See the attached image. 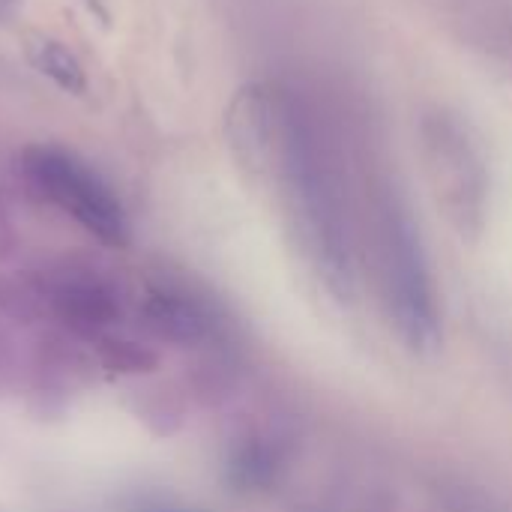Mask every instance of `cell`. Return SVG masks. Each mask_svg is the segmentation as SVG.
Segmentation results:
<instances>
[{
    "label": "cell",
    "mask_w": 512,
    "mask_h": 512,
    "mask_svg": "<svg viewBox=\"0 0 512 512\" xmlns=\"http://www.w3.org/2000/svg\"><path fill=\"white\" fill-rule=\"evenodd\" d=\"M363 240L372 246L381 303L399 342L432 357L444 342L441 297L420 228L387 177L363 183Z\"/></svg>",
    "instance_id": "6da1fadb"
},
{
    "label": "cell",
    "mask_w": 512,
    "mask_h": 512,
    "mask_svg": "<svg viewBox=\"0 0 512 512\" xmlns=\"http://www.w3.org/2000/svg\"><path fill=\"white\" fill-rule=\"evenodd\" d=\"M420 153L435 201L462 237H477L489 210V174L468 123L432 108L420 120Z\"/></svg>",
    "instance_id": "7a4b0ae2"
},
{
    "label": "cell",
    "mask_w": 512,
    "mask_h": 512,
    "mask_svg": "<svg viewBox=\"0 0 512 512\" xmlns=\"http://www.w3.org/2000/svg\"><path fill=\"white\" fill-rule=\"evenodd\" d=\"M21 168L30 186L63 213L78 219L108 246H126L129 222L111 186L75 153L57 147H27Z\"/></svg>",
    "instance_id": "3957f363"
},
{
    "label": "cell",
    "mask_w": 512,
    "mask_h": 512,
    "mask_svg": "<svg viewBox=\"0 0 512 512\" xmlns=\"http://www.w3.org/2000/svg\"><path fill=\"white\" fill-rule=\"evenodd\" d=\"M291 453L294 444L282 432H246L228 450L225 480L234 492L270 489L288 468Z\"/></svg>",
    "instance_id": "277c9868"
},
{
    "label": "cell",
    "mask_w": 512,
    "mask_h": 512,
    "mask_svg": "<svg viewBox=\"0 0 512 512\" xmlns=\"http://www.w3.org/2000/svg\"><path fill=\"white\" fill-rule=\"evenodd\" d=\"M144 315V327L171 342V345H201L213 336V312L195 300V297H186V294H174V291H153L141 309Z\"/></svg>",
    "instance_id": "5b68a950"
},
{
    "label": "cell",
    "mask_w": 512,
    "mask_h": 512,
    "mask_svg": "<svg viewBox=\"0 0 512 512\" xmlns=\"http://www.w3.org/2000/svg\"><path fill=\"white\" fill-rule=\"evenodd\" d=\"M54 315L78 336H102L105 327H111L120 318V306L111 297V291L99 282H63L51 294Z\"/></svg>",
    "instance_id": "8992f818"
},
{
    "label": "cell",
    "mask_w": 512,
    "mask_h": 512,
    "mask_svg": "<svg viewBox=\"0 0 512 512\" xmlns=\"http://www.w3.org/2000/svg\"><path fill=\"white\" fill-rule=\"evenodd\" d=\"M27 60L33 63V69L39 75H45L48 81H54L60 90L81 96L87 90V75L84 66L78 63V57L57 39L33 33L27 39Z\"/></svg>",
    "instance_id": "52a82bcc"
},
{
    "label": "cell",
    "mask_w": 512,
    "mask_h": 512,
    "mask_svg": "<svg viewBox=\"0 0 512 512\" xmlns=\"http://www.w3.org/2000/svg\"><path fill=\"white\" fill-rule=\"evenodd\" d=\"M99 360L108 372H120V375H147L159 366V354L153 348L129 339H102Z\"/></svg>",
    "instance_id": "ba28073f"
},
{
    "label": "cell",
    "mask_w": 512,
    "mask_h": 512,
    "mask_svg": "<svg viewBox=\"0 0 512 512\" xmlns=\"http://www.w3.org/2000/svg\"><path fill=\"white\" fill-rule=\"evenodd\" d=\"M447 512H512V510L507 507V504H501V501H495V498L483 495V492H474V489L459 486V489H453V492L447 495Z\"/></svg>",
    "instance_id": "9c48e42d"
},
{
    "label": "cell",
    "mask_w": 512,
    "mask_h": 512,
    "mask_svg": "<svg viewBox=\"0 0 512 512\" xmlns=\"http://www.w3.org/2000/svg\"><path fill=\"white\" fill-rule=\"evenodd\" d=\"M135 512H207L198 510V507H183V504H162V501H150V504H141Z\"/></svg>",
    "instance_id": "30bf717a"
},
{
    "label": "cell",
    "mask_w": 512,
    "mask_h": 512,
    "mask_svg": "<svg viewBox=\"0 0 512 512\" xmlns=\"http://www.w3.org/2000/svg\"><path fill=\"white\" fill-rule=\"evenodd\" d=\"M84 6H87V9L102 21V24H108V18H111V15H108V9H105V3H102V0H84Z\"/></svg>",
    "instance_id": "8fae6325"
},
{
    "label": "cell",
    "mask_w": 512,
    "mask_h": 512,
    "mask_svg": "<svg viewBox=\"0 0 512 512\" xmlns=\"http://www.w3.org/2000/svg\"><path fill=\"white\" fill-rule=\"evenodd\" d=\"M312 512H363V510H345V507H318Z\"/></svg>",
    "instance_id": "7c38bea8"
}]
</instances>
